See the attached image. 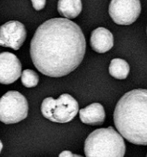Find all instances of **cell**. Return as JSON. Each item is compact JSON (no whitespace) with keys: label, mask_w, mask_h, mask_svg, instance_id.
I'll return each instance as SVG.
<instances>
[{"label":"cell","mask_w":147,"mask_h":157,"mask_svg":"<svg viewBox=\"0 0 147 157\" xmlns=\"http://www.w3.org/2000/svg\"><path fill=\"white\" fill-rule=\"evenodd\" d=\"M86 52V40L78 25L68 18H55L41 24L30 44L32 62L43 75L65 76L74 71Z\"/></svg>","instance_id":"cell-1"},{"label":"cell","mask_w":147,"mask_h":157,"mask_svg":"<svg viewBox=\"0 0 147 157\" xmlns=\"http://www.w3.org/2000/svg\"><path fill=\"white\" fill-rule=\"evenodd\" d=\"M113 121L123 137L136 145H147V90L126 93L115 107Z\"/></svg>","instance_id":"cell-2"},{"label":"cell","mask_w":147,"mask_h":157,"mask_svg":"<svg viewBox=\"0 0 147 157\" xmlns=\"http://www.w3.org/2000/svg\"><path fill=\"white\" fill-rule=\"evenodd\" d=\"M125 153L122 136L112 127L94 130L84 143L86 157H124Z\"/></svg>","instance_id":"cell-3"},{"label":"cell","mask_w":147,"mask_h":157,"mask_svg":"<svg viewBox=\"0 0 147 157\" xmlns=\"http://www.w3.org/2000/svg\"><path fill=\"white\" fill-rule=\"evenodd\" d=\"M79 110L78 103L70 94H64L59 98H47L43 101L41 111L49 121L60 124L70 122L75 117Z\"/></svg>","instance_id":"cell-4"},{"label":"cell","mask_w":147,"mask_h":157,"mask_svg":"<svg viewBox=\"0 0 147 157\" xmlns=\"http://www.w3.org/2000/svg\"><path fill=\"white\" fill-rule=\"evenodd\" d=\"M28 104L21 93L9 91L0 98V121L6 124H16L25 119Z\"/></svg>","instance_id":"cell-5"},{"label":"cell","mask_w":147,"mask_h":157,"mask_svg":"<svg viewBox=\"0 0 147 157\" xmlns=\"http://www.w3.org/2000/svg\"><path fill=\"white\" fill-rule=\"evenodd\" d=\"M141 12L139 0H111L109 14L115 23L129 25L136 21Z\"/></svg>","instance_id":"cell-6"},{"label":"cell","mask_w":147,"mask_h":157,"mask_svg":"<svg viewBox=\"0 0 147 157\" xmlns=\"http://www.w3.org/2000/svg\"><path fill=\"white\" fill-rule=\"evenodd\" d=\"M25 27L18 21H10L0 26V46L18 50L26 39Z\"/></svg>","instance_id":"cell-7"},{"label":"cell","mask_w":147,"mask_h":157,"mask_svg":"<svg viewBox=\"0 0 147 157\" xmlns=\"http://www.w3.org/2000/svg\"><path fill=\"white\" fill-rule=\"evenodd\" d=\"M21 75V64L16 55L8 52L0 53V84H12Z\"/></svg>","instance_id":"cell-8"},{"label":"cell","mask_w":147,"mask_h":157,"mask_svg":"<svg viewBox=\"0 0 147 157\" xmlns=\"http://www.w3.org/2000/svg\"><path fill=\"white\" fill-rule=\"evenodd\" d=\"M90 46L98 53H105L113 48V36L105 28L100 27L92 32L90 36Z\"/></svg>","instance_id":"cell-9"},{"label":"cell","mask_w":147,"mask_h":157,"mask_svg":"<svg viewBox=\"0 0 147 157\" xmlns=\"http://www.w3.org/2000/svg\"><path fill=\"white\" fill-rule=\"evenodd\" d=\"M81 122L87 125H101L105 121L106 114L104 107L99 103H93L79 111Z\"/></svg>","instance_id":"cell-10"},{"label":"cell","mask_w":147,"mask_h":157,"mask_svg":"<svg viewBox=\"0 0 147 157\" xmlns=\"http://www.w3.org/2000/svg\"><path fill=\"white\" fill-rule=\"evenodd\" d=\"M82 10L81 0H59L58 11L65 18H74Z\"/></svg>","instance_id":"cell-11"},{"label":"cell","mask_w":147,"mask_h":157,"mask_svg":"<svg viewBox=\"0 0 147 157\" xmlns=\"http://www.w3.org/2000/svg\"><path fill=\"white\" fill-rule=\"evenodd\" d=\"M109 73L116 79H126L130 73V65L125 60L114 58L109 66Z\"/></svg>","instance_id":"cell-12"},{"label":"cell","mask_w":147,"mask_h":157,"mask_svg":"<svg viewBox=\"0 0 147 157\" xmlns=\"http://www.w3.org/2000/svg\"><path fill=\"white\" fill-rule=\"evenodd\" d=\"M38 75L35 71L30 69L23 71L21 76V81L26 87H34L38 84Z\"/></svg>","instance_id":"cell-13"},{"label":"cell","mask_w":147,"mask_h":157,"mask_svg":"<svg viewBox=\"0 0 147 157\" xmlns=\"http://www.w3.org/2000/svg\"><path fill=\"white\" fill-rule=\"evenodd\" d=\"M32 2L33 8L37 11L41 10L44 8L46 3V0H31Z\"/></svg>","instance_id":"cell-14"},{"label":"cell","mask_w":147,"mask_h":157,"mask_svg":"<svg viewBox=\"0 0 147 157\" xmlns=\"http://www.w3.org/2000/svg\"><path fill=\"white\" fill-rule=\"evenodd\" d=\"M59 157H74V154H73L70 151L65 150V151H63L60 153Z\"/></svg>","instance_id":"cell-15"},{"label":"cell","mask_w":147,"mask_h":157,"mask_svg":"<svg viewBox=\"0 0 147 157\" xmlns=\"http://www.w3.org/2000/svg\"><path fill=\"white\" fill-rule=\"evenodd\" d=\"M2 148H3L2 143V141L0 140V153H1V151H2Z\"/></svg>","instance_id":"cell-16"},{"label":"cell","mask_w":147,"mask_h":157,"mask_svg":"<svg viewBox=\"0 0 147 157\" xmlns=\"http://www.w3.org/2000/svg\"><path fill=\"white\" fill-rule=\"evenodd\" d=\"M74 157H84V156H80V155H77V154H74Z\"/></svg>","instance_id":"cell-17"},{"label":"cell","mask_w":147,"mask_h":157,"mask_svg":"<svg viewBox=\"0 0 147 157\" xmlns=\"http://www.w3.org/2000/svg\"><path fill=\"white\" fill-rule=\"evenodd\" d=\"M146 157H147V155H146Z\"/></svg>","instance_id":"cell-18"}]
</instances>
